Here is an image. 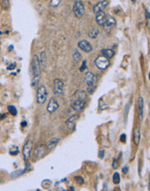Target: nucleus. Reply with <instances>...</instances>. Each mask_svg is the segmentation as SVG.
Listing matches in <instances>:
<instances>
[{
    "label": "nucleus",
    "instance_id": "nucleus-12",
    "mask_svg": "<svg viewBox=\"0 0 150 191\" xmlns=\"http://www.w3.org/2000/svg\"><path fill=\"white\" fill-rule=\"evenodd\" d=\"M58 107H59V104H58L57 101L56 100L55 98H53V97H51L50 99L49 104H48V106H47V111L49 113H53V112H55L56 109H58Z\"/></svg>",
    "mask_w": 150,
    "mask_h": 191
},
{
    "label": "nucleus",
    "instance_id": "nucleus-24",
    "mask_svg": "<svg viewBox=\"0 0 150 191\" xmlns=\"http://www.w3.org/2000/svg\"><path fill=\"white\" fill-rule=\"evenodd\" d=\"M113 182H114L115 184H118L120 182V174L118 172H115L113 175Z\"/></svg>",
    "mask_w": 150,
    "mask_h": 191
},
{
    "label": "nucleus",
    "instance_id": "nucleus-32",
    "mask_svg": "<svg viewBox=\"0 0 150 191\" xmlns=\"http://www.w3.org/2000/svg\"><path fill=\"white\" fill-rule=\"evenodd\" d=\"M104 152H105V150H102L99 151V153H98V155H99V157H100L101 159H102L103 157H104Z\"/></svg>",
    "mask_w": 150,
    "mask_h": 191
},
{
    "label": "nucleus",
    "instance_id": "nucleus-5",
    "mask_svg": "<svg viewBox=\"0 0 150 191\" xmlns=\"http://www.w3.org/2000/svg\"><path fill=\"white\" fill-rule=\"evenodd\" d=\"M48 152V147H46L45 144H40L36 147L34 152V161H37L45 156Z\"/></svg>",
    "mask_w": 150,
    "mask_h": 191
},
{
    "label": "nucleus",
    "instance_id": "nucleus-27",
    "mask_svg": "<svg viewBox=\"0 0 150 191\" xmlns=\"http://www.w3.org/2000/svg\"><path fill=\"white\" fill-rule=\"evenodd\" d=\"M112 166L114 168H117L119 167V162L116 159H114L113 161V163H112Z\"/></svg>",
    "mask_w": 150,
    "mask_h": 191
},
{
    "label": "nucleus",
    "instance_id": "nucleus-1",
    "mask_svg": "<svg viewBox=\"0 0 150 191\" xmlns=\"http://www.w3.org/2000/svg\"><path fill=\"white\" fill-rule=\"evenodd\" d=\"M87 93L82 90L77 91L71 96L70 106L76 111H82L86 105Z\"/></svg>",
    "mask_w": 150,
    "mask_h": 191
},
{
    "label": "nucleus",
    "instance_id": "nucleus-26",
    "mask_svg": "<svg viewBox=\"0 0 150 191\" xmlns=\"http://www.w3.org/2000/svg\"><path fill=\"white\" fill-rule=\"evenodd\" d=\"M75 180H76L77 183L79 184V185H82V184L84 183V180H83V178H82V176H76V177H75Z\"/></svg>",
    "mask_w": 150,
    "mask_h": 191
},
{
    "label": "nucleus",
    "instance_id": "nucleus-15",
    "mask_svg": "<svg viewBox=\"0 0 150 191\" xmlns=\"http://www.w3.org/2000/svg\"><path fill=\"white\" fill-rule=\"evenodd\" d=\"M78 117L77 115H74L72 117H70L66 121V125L67 127L71 129V130H74L75 129V126H76V122L77 121Z\"/></svg>",
    "mask_w": 150,
    "mask_h": 191
},
{
    "label": "nucleus",
    "instance_id": "nucleus-23",
    "mask_svg": "<svg viewBox=\"0 0 150 191\" xmlns=\"http://www.w3.org/2000/svg\"><path fill=\"white\" fill-rule=\"evenodd\" d=\"M8 110H9V112L11 114L12 116H16V115L18 114L17 109H16V107L13 106V105H9V106H8Z\"/></svg>",
    "mask_w": 150,
    "mask_h": 191
},
{
    "label": "nucleus",
    "instance_id": "nucleus-13",
    "mask_svg": "<svg viewBox=\"0 0 150 191\" xmlns=\"http://www.w3.org/2000/svg\"><path fill=\"white\" fill-rule=\"evenodd\" d=\"M78 47L81 49L82 50H83L84 52H90L91 50H93V47L90 44V42H88L87 40H82L78 43Z\"/></svg>",
    "mask_w": 150,
    "mask_h": 191
},
{
    "label": "nucleus",
    "instance_id": "nucleus-39",
    "mask_svg": "<svg viewBox=\"0 0 150 191\" xmlns=\"http://www.w3.org/2000/svg\"><path fill=\"white\" fill-rule=\"evenodd\" d=\"M135 1H136V0H132V2H134V3H135Z\"/></svg>",
    "mask_w": 150,
    "mask_h": 191
},
{
    "label": "nucleus",
    "instance_id": "nucleus-20",
    "mask_svg": "<svg viewBox=\"0 0 150 191\" xmlns=\"http://www.w3.org/2000/svg\"><path fill=\"white\" fill-rule=\"evenodd\" d=\"M100 33V31L97 28H93L90 32H89V36L91 38H96V36H98V34Z\"/></svg>",
    "mask_w": 150,
    "mask_h": 191
},
{
    "label": "nucleus",
    "instance_id": "nucleus-35",
    "mask_svg": "<svg viewBox=\"0 0 150 191\" xmlns=\"http://www.w3.org/2000/svg\"><path fill=\"white\" fill-rule=\"evenodd\" d=\"M127 170H128V167H127V166H125V167H124V168H123V172L124 174H126L127 172Z\"/></svg>",
    "mask_w": 150,
    "mask_h": 191
},
{
    "label": "nucleus",
    "instance_id": "nucleus-9",
    "mask_svg": "<svg viewBox=\"0 0 150 191\" xmlns=\"http://www.w3.org/2000/svg\"><path fill=\"white\" fill-rule=\"evenodd\" d=\"M84 81L86 83V84L88 87L95 86V83H96V77L94 73L89 72L85 73V76H84Z\"/></svg>",
    "mask_w": 150,
    "mask_h": 191
},
{
    "label": "nucleus",
    "instance_id": "nucleus-10",
    "mask_svg": "<svg viewBox=\"0 0 150 191\" xmlns=\"http://www.w3.org/2000/svg\"><path fill=\"white\" fill-rule=\"evenodd\" d=\"M109 0H102L99 3H97L94 7H93V11L94 13L97 14L98 12L103 11V10L109 5Z\"/></svg>",
    "mask_w": 150,
    "mask_h": 191
},
{
    "label": "nucleus",
    "instance_id": "nucleus-3",
    "mask_svg": "<svg viewBox=\"0 0 150 191\" xmlns=\"http://www.w3.org/2000/svg\"><path fill=\"white\" fill-rule=\"evenodd\" d=\"M73 11H74L75 16H76L77 18H80L83 16L85 9H84V5L82 4V0H75V1H74Z\"/></svg>",
    "mask_w": 150,
    "mask_h": 191
},
{
    "label": "nucleus",
    "instance_id": "nucleus-4",
    "mask_svg": "<svg viewBox=\"0 0 150 191\" xmlns=\"http://www.w3.org/2000/svg\"><path fill=\"white\" fill-rule=\"evenodd\" d=\"M47 99V90L44 85H41L36 91V102L38 104H43Z\"/></svg>",
    "mask_w": 150,
    "mask_h": 191
},
{
    "label": "nucleus",
    "instance_id": "nucleus-30",
    "mask_svg": "<svg viewBox=\"0 0 150 191\" xmlns=\"http://www.w3.org/2000/svg\"><path fill=\"white\" fill-rule=\"evenodd\" d=\"M42 60H41V63L42 64H45V52L44 51V52H42Z\"/></svg>",
    "mask_w": 150,
    "mask_h": 191
},
{
    "label": "nucleus",
    "instance_id": "nucleus-25",
    "mask_svg": "<svg viewBox=\"0 0 150 191\" xmlns=\"http://www.w3.org/2000/svg\"><path fill=\"white\" fill-rule=\"evenodd\" d=\"M61 2H62V0H50V5L52 7H56L60 5Z\"/></svg>",
    "mask_w": 150,
    "mask_h": 191
},
{
    "label": "nucleus",
    "instance_id": "nucleus-6",
    "mask_svg": "<svg viewBox=\"0 0 150 191\" xmlns=\"http://www.w3.org/2000/svg\"><path fill=\"white\" fill-rule=\"evenodd\" d=\"M53 92L56 96H61L64 92V83L61 79H55L53 83Z\"/></svg>",
    "mask_w": 150,
    "mask_h": 191
},
{
    "label": "nucleus",
    "instance_id": "nucleus-37",
    "mask_svg": "<svg viewBox=\"0 0 150 191\" xmlns=\"http://www.w3.org/2000/svg\"><path fill=\"white\" fill-rule=\"evenodd\" d=\"M21 125H22L23 127H25V126L27 125V122H26V121H23V122L21 123Z\"/></svg>",
    "mask_w": 150,
    "mask_h": 191
},
{
    "label": "nucleus",
    "instance_id": "nucleus-17",
    "mask_svg": "<svg viewBox=\"0 0 150 191\" xmlns=\"http://www.w3.org/2000/svg\"><path fill=\"white\" fill-rule=\"evenodd\" d=\"M107 16H108V14L105 13L103 11L98 12V13L96 14V23H98L99 25H101V26H102L105 20H106V18H107Z\"/></svg>",
    "mask_w": 150,
    "mask_h": 191
},
{
    "label": "nucleus",
    "instance_id": "nucleus-19",
    "mask_svg": "<svg viewBox=\"0 0 150 191\" xmlns=\"http://www.w3.org/2000/svg\"><path fill=\"white\" fill-rule=\"evenodd\" d=\"M102 56L106 57L107 58H112L115 56V51L111 49H102Z\"/></svg>",
    "mask_w": 150,
    "mask_h": 191
},
{
    "label": "nucleus",
    "instance_id": "nucleus-16",
    "mask_svg": "<svg viewBox=\"0 0 150 191\" xmlns=\"http://www.w3.org/2000/svg\"><path fill=\"white\" fill-rule=\"evenodd\" d=\"M134 142L135 145H139L140 143V140H141V127L140 126H136L135 128V130H134Z\"/></svg>",
    "mask_w": 150,
    "mask_h": 191
},
{
    "label": "nucleus",
    "instance_id": "nucleus-36",
    "mask_svg": "<svg viewBox=\"0 0 150 191\" xmlns=\"http://www.w3.org/2000/svg\"><path fill=\"white\" fill-rule=\"evenodd\" d=\"M6 117V115L5 114H0V120H4Z\"/></svg>",
    "mask_w": 150,
    "mask_h": 191
},
{
    "label": "nucleus",
    "instance_id": "nucleus-31",
    "mask_svg": "<svg viewBox=\"0 0 150 191\" xmlns=\"http://www.w3.org/2000/svg\"><path fill=\"white\" fill-rule=\"evenodd\" d=\"M15 68H16V64L13 63V64H10L9 66L7 67V70H15Z\"/></svg>",
    "mask_w": 150,
    "mask_h": 191
},
{
    "label": "nucleus",
    "instance_id": "nucleus-18",
    "mask_svg": "<svg viewBox=\"0 0 150 191\" xmlns=\"http://www.w3.org/2000/svg\"><path fill=\"white\" fill-rule=\"evenodd\" d=\"M59 142V138H56V137H54L52 139H50L49 141V143H48V150H54L56 148V146L57 145V143Z\"/></svg>",
    "mask_w": 150,
    "mask_h": 191
},
{
    "label": "nucleus",
    "instance_id": "nucleus-14",
    "mask_svg": "<svg viewBox=\"0 0 150 191\" xmlns=\"http://www.w3.org/2000/svg\"><path fill=\"white\" fill-rule=\"evenodd\" d=\"M138 117L140 121H142L143 119V114H144V103L143 98L141 96H139L138 98Z\"/></svg>",
    "mask_w": 150,
    "mask_h": 191
},
{
    "label": "nucleus",
    "instance_id": "nucleus-21",
    "mask_svg": "<svg viewBox=\"0 0 150 191\" xmlns=\"http://www.w3.org/2000/svg\"><path fill=\"white\" fill-rule=\"evenodd\" d=\"M73 58H74V61L75 62H77V63H78V62H80L81 61V58H82V56H81V54H80V52L78 51V50H75V52H74V54H73Z\"/></svg>",
    "mask_w": 150,
    "mask_h": 191
},
{
    "label": "nucleus",
    "instance_id": "nucleus-28",
    "mask_svg": "<svg viewBox=\"0 0 150 191\" xmlns=\"http://www.w3.org/2000/svg\"><path fill=\"white\" fill-rule=\"evenodd\" d=\"M86 64H87V62L84 60L83 62H82V66L80 67V71H83L85 69H86Z\"/></svg>",
    "mask_w": 150,
    "mask_h": 191
},
{
    "label": "nucleus",
    "instance_id": "nucleus-38",
    "mask_svg": "<svg viewBox=\"0 0 150 191\" xmlns=\"http://www.w3.org/2000/svg\"><path fill=\"white\" fill-rule=\"evenodd\" d=\"M12 48H13V47H12V46H10V50H12Z\"/></svg>",
    "mask_w": 150,
    "mask_h": 191
},
{
    "label": "nucleus",
    "instance_id": "nucleus-22",
    "mask_svg": "<svg viewBox=\"0 0 150 191\" xmlns=\"http://www.w3.org/2000/svg\"><path fill=\"white\" fill-rule=\"evenodd\" d=\"M0 5H1V6L3 7L4 10H8L10 6L9 0H2V1L0 2Z\"/></svg>",
    "mask_w": 150,
    "mask_h": 191
},
{
    "label": "nucleus",
    "instance_id": "nucleus-11",
    "mask_svg": "<svg viewBox=\"0 0 150 191\" xmlns=\"http://www.w3.org/2000/svg\"><path fill=\"white\" fill-rule=\"evenodd\" d=\"M115 24H116V21H115V19L112 16H110V15H109L108 14V16H107V18H106V20H105L104 23H103V28H104V30H106V31H109V30H110V29H112L113 27H115Z\"/></svg>",
    "mask_w": 150,
    "mask_h": 191
},
{
    "label": "nucleus",
    "instance_id": "nucleus-34",
    "mask_svg": "<svg viewBox=\"0 0 150 191\" xmlns=\"http://www.w3.org/2000/svg\"><path fill=\"white\" fill-rule=\"evenodd\" d=\"M145 12H146V18L148 19V21H149V11L148 9H146Z\"/></svg>",
    "mask_w": 150,
    "mask_h": 191
},
{
    "label": "nucleus",
    "instance_id": "nucleus-8",
    "mask_svg": "<svg viewBox=\"0 0 150 191\" xmlns=\"http://www.w3.org/2000/svg\"><path fill=\"white\" fill-rule=\"evenodd\" d=\"M32 146H33V142L31 139H29L25 144L23 145V158L25 161H28L29 158L31 157V150H32Z\"/></svg>",
    "mask_w": 150,
    "mask_h": 191
},
{
    "label": "nucleus",
    "instance_id": "nucleus-2",
    "mask_svg": "<svg viewBox=\"0 0 150 191\" xmlns=\"http://www.w3.org/2000/svg\"><path fill=\"white\" fill-rule=\"evenodd\" d=\"M31 86L35 87L38 84L41 78V68L38 56L34 55L31 62Z\"/></svg>",
    "mask_w": 150,
    "mask_h": 191
},
{
    "label": "nucleus",
    "instance_id": "nucleus-29",
    "mask_svg": "<svg viewBox=\"0 0 150 191\" xmlns=\"http://www.w3.org/2000/svg\"><path fill=\"white\" fill-rule=\"evenodd\" d=\"M126 138H127L126 134H122V135H121V137H120V140H121L122 142H126Z\"/></svg>",
    "mask_w": 150,
    "mask_h": 191
},
{
    "label": "nucleus",
    "instance_id": "nucleus-7",
    "mask_svg": "<svg viewBox=\"0 0 150 191\" xmlns=\"http://www.w3.org/2000/svg\"><path fill=\"white\" fill-rule=\"evenodd\" d=\"M95 64H96V66L98 69L100 70H106L109 66V59L107 58L104 56H100L98 57L97 58L95 61Z\"/></svg>",
    "mask_w": 150,
    "mask_h": 191
},
{
    "label": "nucleus",
    "instance_id": "nucleus-33",
    "mask_svg": "<svg viewBox=\"0 0 150 191\" xmlns=\"http://www.w3.org/2000/svg\"><path fill=\"white\" fill-rule=\"evenodd\" d=\"M95 90H96V87H95V86L88 87V91H89V93H93Z\"/></svg>",
    "mask_w": 150,
    "mask_h": 191
}]
</instances>
